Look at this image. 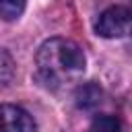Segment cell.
<instances>
[{"label": "cell", "mask_w": 132, "mask_h": 132, "mask_svg": "<svg viewBox=\"0 0 132 132\" xmlns=\"http://www.w3.org/2000/svg\"><path fill=\"white\" fill-rule=\"evenodd\" d=\"M130 31V10L126 6H111L95 21V33L107 39L124 37Z\"/></svg>", "instance_id": "cell-2"}, {"label": "cell", "mask_w": 132, "mask_h": 132, "mask_svg": "<svg viewBox=\"0 0 132 132\" xmlns=\"http://www.w3.org/2000/svg\"><path fill=\"white\" fill-rule=\"evenodd\" d=\"M101 97H103V91L97 82H85L76 89V105L82 109H91V107L99 105Z\"/></svg>", "instance_id": "cell-4"}, {"label": "cell", "mask_w": 132, "mask_h": 132, "mask_svg": "<svg viewBox=\"0 0 132 132\" xmlns=\"http://www.w3.org/2000/svg\"><path fill=\"white\" fill-rule=\"evenodd\" d=\"M87 132H120V120L116 116H97Z\"/></svg>", "instance_id": "cell-5"}, {"label": "cell", "mask_w": 132, "mask_h": 132, "mask_svg": "<svg viewBox=\"0 0 132 132\" xmlns=\"http://www.w3.org/2000/svg\"><path fill=\"white\" fill-rule=\"evenodd\" d=\"M14 64H12V58L6 54V52H0V89H4L8 82H10V78H12V68Z\"/></svg>", "instance_id": "cell-7"}, {"label": "cell", "mask_w": 132, "mask_h": 132, "mask_svg": "<svg viewBox=\"0 0 132 132\" xmlns=\"http://www.w3.org/2000/svg\"><path fill=\"white\" fill-rule=\"evenodd\" d=\"M25 10V0H0V16L6 21H14L23 14Z\"/></svg>", "instance_id": "cell-6"}, {"label": "cell", "mask_w": 132, "mask_h": 132, "mask_svg": "<svg viewBox=\"0 0 132 132\" xmlns=\"http://www.w3.org/2000/svg\"><path fill=\"white\" fill-rule=\"evenodd\" d=\"M0 132H35L33 118L19 105H0Z\"/></svg>", "instance_id": "cell-3"}, {"label": "cell", "mask_w": 132, "mask_h": 132, "mask_svg": "<svg viewBox=\"0 0 132 132\" xmlns=\"http://www.w3.org/2000/svg\"><path fill=\"white\" fill-rule=\"evenodd\" d=\"M35 64L39 80L52 89H58L78 78L85 72L87 60L78 43L64 37H52L39 45Z\"/></svg>", "instance_id": "cell-1"}]
</instances>
